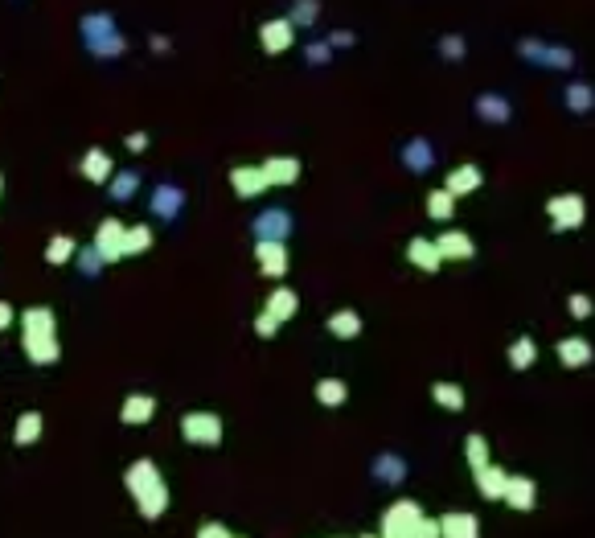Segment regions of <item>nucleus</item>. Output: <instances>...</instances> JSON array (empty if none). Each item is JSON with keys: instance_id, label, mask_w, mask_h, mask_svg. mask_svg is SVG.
<instances>
[{"instance_id": "obj_33", "label": "nucleus", "mask_w": 595, "mask_h": 538, "mask_svg": "<svg viewBox=\"0 0 595 538\" xmlns=\"http://www.w3.org/2000/svg\"><path fill=\"white\" fill-rule=\"evenodd\" d=\"M534 358H538V345H534V337H517L514 345H509V366H514V370H530Z\"/></svg>"}, {"instance_id": "obj_16", "label": "nucleus", "mask_w": 595, "mask_h": 538, "mask_svg": "<svg viewBox=\"0 0 595 538\" xmlns=\"http://www.w3.org/2000/svg\"><path fill=\"white\" fill-rule=\"evenodd\" d=\"M259 169H263L267 185H292V181L300 177V161H296V156H267Z\"/></svg>"}, {"instance_id": "obj_4", "label": "nucleus", "mask_w": 595, "mask_h": 538, "mask_svg": "<svg viewBox=\"0 0 595 538\" xmlns=\"http://www.w3.org/2000/svg\"><path fill=\"white\" fill-rule=\"evenodd\" d=\"M546 214H551V226L554 231H579L587 218V206L579 193H559V198L546 202Z\"/></svg>"}, {"instance_id": "obj_2", "label": "nucleus", "mask_w": 595, "mask_h": 538, "mask_svg": "<svg viewBox=\"0 0 595 538\" xmlns=\"http://www.w3.org/2000/svg\"><path fill=\"white\" fill-rule=\"evenodd\" d=\"M181 436L197 448H218L222 444V420L213 411H189L181 415Z\"/></svg>"}, {"instance_id": "obj_31", "label": "nucleus", "mask_w": 595, "mask_h": 538, "mask_svg": "<svg viewBox=\"0 0 595 538\" xmlns=\"http://www.w3.org/2000/svg\"><path fill=\"white\" fill-rule=\"evenodd\" d=\"M477 111L489 119V124H509V116H514V111H509V103L501 99V95H480Z\"/></svg>"}, {"instance_id": "obj_40", "label": "nucleus", "mask_w": 595, "mask_h": 538, "mask_svg": "<svg viewBox=\"0 0 595 538\" xmlns=\"http://www.w3.org/2000/svg\"><path fill=\"white\" fill-rule=\"evenodd\" d=\"M320 17V5L316 0H300V5H292V17H288V25H312V21Z\"/></svg>"}, {"instance_id": "obj_22", "label": "nucleus", "mask_w": 595, "mask_h": 538, "mask_svg": "<svg viewBox=\"0 0 595 538\" xmlns=\"http://www.w3.org/2000/svg\"><path fill=\"white\" fill-rule=\"evenodd\" d=\"M554 354H559V362H562V366H571V370L587 366V362H591V341H587V337H562Z\"/></svg>"}, {"instance_id": "obj_21", "label": "nucleus", "mask_w": 595, "mask_h": 538, "mask_svg": "<svg viewBox=\"0 0 595 538\" xmlns=\"http://www.w3.org/2000/svg\"><path fill=\"white\" fill-rule=\"evenodd\" d=\"M152 411H156V399L152 395H128L124 407H119V420L132 423V428H140V423L152 420Z\"/></svg>"}, {"instance_id": "obj_46", "label": "nucleus", "mask_w": 595, "mask_h": 538, "mask_svg": "<svg viewBox=\"0 0 595 538\" xmlns=\"http://www.w3.org/2000/svg\"><path fill=\"white\" fill-rule=\"evenodd\" d=\"M197 538H234V534L222 526V522H205V526L197 530Z\"/></svg>"}, {"instance_id": "obj_11", "label": "nucleus", "mask_w": 595, "mask_h": 538, "mask_svg": "<svg viewBox=\"0 0 595 538\" xmlns=\"http://www.w3.org/2000/svg\"><path fill=\"white\" fill-rule=\"evenodd\" d=\"M160 481H165V477H160V468L152 465V460H136V465H128V473H124V485L132 497H144L148 489H156Z\"/></svg>"}, {"instance_id": "obj_20", "label": "nucleus", "mask_w": 595, "mask_h": 538, "mask_svg": "<svg viewBox=\"0 0 595 538\" xmlns=\"http://www.w3.org/2000/svg\"><path fill=\"white\" fill-rule=\"evenodd\" d=\"M407 260L415 263V268H423V271H439V251H436V242L431 239H423V234H415V239L407 242Z\"/></svg>"}, {"instance_id": "obj_37", "label": "nucleus", "mask_w": 595, "mask_h": 538, "mask_svg": "<svg viewBox=\"0 0 595 538\" xmlns=\"http://www.w3.org/2000/svg\"><path fill=\"white\" fill-rule=\"evenodd\" d=\"M402 473H407V465H402L399 457H378L373 460V477H382V481H391V485H399Z\"/></svg>"}, {"instance_id": "obj_38", "label": "nucleus", "mask_w": 595, "mask_h": 538, "mask_svg": "<svg viewBox=\"0 0 595 538\" xmlns=\"http://www.w3.org/2000/svg\"><path fill=\"white\" fill-rule=\"evenodd\" d=\"M591 103H595L591 87H587V82H571L567 87V108L571 111H591Z\"/></svg>"}, {"instance_id": "obj_43", "label": "nucleus", "mask_w": 595, "mask_h": 538, "mask_svg": "<svg viewBox=\"0 0 595 538\" xmlns=\"http://www.w3.org/2000/svg\"><path fill=\"white\" fill-rule=\"evenodd\" d=\"M411 538H439V522L423 514V518L415 522V530H411Z\"/></svg>"}, {"instance_id": "obj_51", "label": "nucleus", "mask_w": 595, "mask_h": 538, "mask_svg": "<svg viewBox=\"0 0 595 538\" xmlns=\"http://www.w3.org/2000/svg\"><path fill=\"white\" fill-rule=\"evenodd\" d=\"M362 538H378V534H362Z\"/></svg>"}, {"instance_id": "obj_39", "label": "nucleus", "mask_w": 595, "mask_h": 538, "mask_svg": "<svg viewBox=\"0 0 595 538\" xmlns=\"http://www.w3.org/2000/svg\"><path fill=\"white\" fill-rule=\"evenodd\" d=\"M136 185H140V177H136V173H111V198H116V202L132 198Z\"/></svg>"}, {"instance_id": "obj_44", "label": "nucleus", "mask_w": 595, "mask_h": 538, "mask_svg": "<svg viewBox=\"0 0 595 538\" xmlns=\"http://www.w3.org/2000/svg\"><path fill=\"white\" fill-rule=\"evenodd\" d=\"M333 58V50H329V42H312L308 45V62L312 66H320V62H329Z\"/></svg>"}, {"instance_id": "obj_19", "label": "nucleus", "mask_w": 595, "mask_h": 538, "mask_svg": "<svg viewBox=\"0 0 595 538\" xmlns=\"http://www.w3.org/2000/svg\"><path fill=\"white\" fill-rule=\"evenodd\" d=\"M296 308H300V297H296L292 288H276V292L267 297V308H263V313L271 316V321L284 325V321H292V316H296Z\"/></svg>"}, {"instance_id": "obj_42", "label": "nucleus", "mask_w": 595, "mask_h": 538, "mask_svg": "<svg viewBox=\"0 0 595 538\" xmlns=\"http://www.w3.org/2000/svg\"><path fill=\"white\" fill-rule=\"evenodd\" d=\"M567 308H571V316H575V321H587V316H591V300H587L583 292H575V297L567 300Z\"/></svg>"}, {"instance_id": "obj_30", "label": "nucleus", "mask_w": 595, "mask_h": 538, "mask_svg": "<svg viewBox=\"0 0 595 538\" xmlns=\"http://www.w3.org/2000/svg\"><path fill=\"white\" fill-rule=\"evenodd\" d=\"M349 399V386L341 382V378H320L316 382V403L325 407H341Z\"/></svg>"}, {"instance_id": "obj_27", "label": "nucleus", "mask_w": 595, "mask_h": 538, "mask_svg": "<svg viewBox=\"0 0 595 538\" xmlns=\"http://www.w3.org/2000/svg\"><path fill=\"white\" fill-rule=\"evenodd\" d=\"M136 505H140V514H144V518H148V522H156L160 514L169 510V485L160 481L156 489H148V494H144V497H136Z\"/></svg>"}, {"instance_id": "obj_36", "label": "nucleus", "mask_w": 595, "mask_h": 538, "mask_svg": "<svg viewBox=\"0 0 595 538\" xmlns=\"http://www.w3.org/2000/svg\"><path fill=\"white\" fill-rule=\"evenodd\" d=\"M427 214L436 218V222H448V218L456 214V202L448 198L444 189H431V193H427Z\"/></svg>"}, {"instance_id": "obj_18", "label": "nucleus", "mask_w": 595, "mask_h": 538, "mask_svg": "<svg viewBox=\"0 0 595 538\" xmlns=\"http://www.w3.org/2000/svg\"><path fill=\"white\" fill-rule=\"evenodd\" d=\"M181 206H185V193H181L177 185H156V193H152V214L173 222V218L181 214Z\"/></svg>"}, {"instance_id": "obj_5", "label": "nucleus", "mask_w": 595, "mask_h": 538, "mask_svg": "<svg viewBox=\"0 0 595 538\" xmlns=\"http://www.w3.org/2000/svg\"><path fill=\"white\" fill-rule=\"evenodd\" d=\"M124 231H128V226L119 222V218H103V222H99L95 242H90V247H95V255L103 263L124 260Z\"/></svg>"}, {"instance_id": "obj_15", "label": "nucleus", "mask_w": 595, "mask_h": 538, "mask_svg": "<svg viewBox=\"0 0 595 538\" xmlns=\"http://www.w3.org/2000/svg\"><path fill=\"white\" fill-rule=\"evenodd\" d=\"M501 502H509L517 514H530L534 502H538V485L530 481V477H509L505 481V497Z\"/></svg>"}, {"instance_id": "obj_47", "label": "nucleus", "mask_w": 595, "mask_h": 538, "mask_svg": "<svg viewBox=\"0 0 595 538\" xmlns=\"http://www.w3.org/2000/svg\"><path fill=\"white\" fill-rule=\"evenodd\" d=\"M439 45H444V58H456V62L464 58V42H460V37H444Z\"/></svg>"}, {"instance_id": "obj_12", "label": "nucleus", "mask_w": 595, "mask_h": 538, "mask_svg": "<svg viewBox=\"0 0 595 538\" xmlns=\"http://www.w3.org/2000/svg\"><path fill=\"white\" fill-rule=\"evenodd\" d=\"M255 260L263 276L279 279L288 271V242H255Z\"/></svg>"}, {"instance_id": "obj_45", "label": "nucleus", "mask_w": 595, "mask_h": 538, "mask_svg": "<svg viewBox=\"0 0 595 538\" xmlns=\"http://www.w3.org/2000/svg\"><path fill=\"white\" fill-rule=\"evenodd\" d=\"M276 329H279V321H271L267 313L255 316V333H259V337H276Z\"/></svg>"}, {"instance_id": "obj_35", "label": "nucleus", "mask_w": 595, "mask_h": 538, "mask_svg": "<svg viewBox=\"0 0 595 538\" xmlns=\"http://www.w3.org/2000/svg\"><path fill=\"white\" fill-rule=\"evenodd\" d=\"M464 452H468L472 473H480V468L489 465V444H485V436H480V431H472V436L464 439Z\"/></svg>"}, {"instance_id": "obj_8", "label": "nucleus", "mask_w": 595, "mask_h": 538, "mask_svg": "<svg viewBox=\"0 0 595 538\" xmlns=\"http://www.w3.org/2000/svg\"><path fill=\"white\" fill-rule=\"evenodd\" d=\"M480 181H485V173L477 169V165H456L452 173L444 177V193L448 198H468V193H477L480 189Z\"/></svg>"}, {"instance_id": "obj_23", "label": "nucleus", "mask_w": 595, "mask_h": 538, "mask_svg": "<svg viewBox=\"0 0 595 538\" xmlns=\"http://www.w3.org/2000/svg\"><path fill=\"white\" fill-rule=\"evenodd\" d=\"M79 169H82V177H87V181H95V185L111 181V173H116V169H111V156H107L103 148H90V153L82 156V165H79Z\"/></svg>"}, {"instance_id": "obj_14", "label": "nucleus", "mask_w": 595, "mask_h": 538, "mask_svg": "<svg viewBox=\"0 0 595 538\" xmlns=\"http://www.w3.org/2000/svg\"><path fill=\"white\" fill-rule=\"evenodd\" d=\"M231 185H234V193H239V198H259L263 189H271L259 165H239V169H231Z\"/></svg>"}, {"instance_id": "obj_7", "label": "nucleus", "mask_w": 595, "mask_h": 538, "mask_svg": "<svg viewBox=\"0 0 595 538\" xmlns=\"http://www.w3.org/2000/svg\"><path fill=\"white\" fill-rule=\"evenodd\" d=\"M53 329H58V316H53V308L33 305V308H25V313H21V341L53 337Z\"/></svg>"}, {"instance_id": "obj_24", "label": "nucleus", "mask_w": 595, "mask_h": 538, "mask_svg": "<svg viewBox=\"0 0 595 538\" xmlns=\"http://www.w3.org/2000/svg\"><path fill=\"white\" fill-rule=\"evenodd\" d=\"M21 345H25V358L33 362V366H50V362L62 358L58 337H33V341H21Z\"/></svg>"}, {"instance_id": "obj_9", "label": "nucleus", "mask_w": 595, "mask_h": 538, "mask_svg": "<svg viewBox=\"0 0 595 538\" xmlns=\"http://www.w3.org/2000/svg\"><path fill=\"white\" fill-rule=\"evenodd\" d=\"M436 242V251H439V260H456V263H468L472 255H477V242L468 239L464 231H444L439 239H431Z\"/></svg>"}, {"instance_id": "obj_41", "label": "nucleus", "mask_w": 595, "mask_h": 538, "mask_svg": "<svg viewBox=\"0 0 595 538\" xmlns=\"http://www.w3.org/2000/svg\"><path fill=\"white\" fill-rule=\"evenodd\" d=\"M74 260H79V268L87 271V276H99V271H103V260H99V255H95V247L79 251V255H74Z\"/></svg>"}, {"instance_id": "obj_52", "label": "nucleus", "mask_w": 595, "mask_h": 538, "mask_svg": "<svg viewBox=\"0 0 595 538\" xmlns=\"http://www.w3.org/2000/svg\"><path fill=\"white\" fill-rule=\"evenodd\" d=\"M0 189H5V177H0Z\"/></svg>"}, {"instance_id": "obj_49", "label": "nucleus", "mask_w": 595, "mask_h": 538, "mask_svg": "<svg viewBox=\"0 0 595 538\" xmlns=\"http://www.w3.org/2000/svg\"><path fill=\"white\" fill-rule=\"evenodd\" d=\"M128 148H132V153H144V148H148V136L132 132V136H128Z\"/></svg>"}, {"instance_id": "obj_50", "label": "nucleus", "mask_w": 595, "mask_h": 538, "mask_svg": "<svg viewBox=\"0 0 595 538\" xmlns=\"http://www.w3.org/2000/svg\"><path fill=\"white\" fill-rule=\"evenodd\" d=\"M333 45H354V33H345V29H341V33H333L329 50H333Z\"/></svg>"}, {"instance_id": "obj_3", "label": "nucleus", "mask_w": 595, "mask_h": 538, "mask_svg": "<svg viewBox=\"0 0 595 538\" xmlns=\"http://www.w3.org/2000/svg\"><path fill=\"white\" fill-rule=\"evenodd\" d=\"M419 518H423L419 502L402 497V502H394L391 510L382 514V530H378V538H411V530H415V522H419Z\"/></svg>"}, {"instance_id": "obj_34", "label": "nucleus", "mask_w": 595, "mask_h": 538, "mask_svg": "<svg viewBox=\"0 0 595 538\" xmlns=\"http://www.w3.org/2000/svg\"><path fill=\"white\" fill-rule=\"evenodd\" d=\"M431 399H436L439 407H448V411H464V391L452 382H436L431 386Z\"/></svg>"}, {"instance_id": "obj_32", "label": "nucleus", "mask_w": 595, "mask_h": 538, "mask_svg": "<svg viewBox=\"0 0 595 538\" xmlns=\"http://www.w3.org/2000/svg\"><path fill=\"white\" fill-rule=\"evenodd\" d=\"M148 247H152V226H128V231H124V260H128V255H144V251H148Z\"/></svg>"}, {"instance_id": "obj_29", "label": "nucleus", "mask_w": 595, "mask_h": 538, "mask_svg": "<svg viewBox=\"0 0 595 538\" xmlns=\"http://www.w3.org/2000/svg\"><path fill=\"white\" fill-rule=\"evenodd\" d=\"M37 436H42V411H21V415H17V428H13V439H17V448H29Z\"/></svg>"}, {"instance_id": "obj_6", "label": "nucleus", "mask_w": 595, "mask_h": 538, "mask_svg": "<svg viewBox=\"0 0 595 538\" xmlns=\"http://www.w3.org/2000/svg\"><path fill=\"white\" fill-rule=\"evenodd\" d=\"M292 234V214L288 210H267L255 218V242H288Z\"/></svg>"}, {"instance_id": "obj_28", "label": "nucleus", "mask_w": 595, "mask_h": 538, "mask_svg": "<svg viewBox=\"0 0 595 538\" xmlns=\"http://www.w3.org/2000/svg\"><path fill=\"white\" fill-rule=\"evenodd\" d=\"M74 255H79V242H74L71 234H53V239L45 242V263H53V268L71 263Z\"/></svg>"}, {"instance_id": "obj_1", "label": "nucleus", "mask_w": 595, "mask_h": 538, "mask_svg": "<svg viewBox=\"0 0 595 538\" xmlns=\"http://www.w3.org/2000/svg\"><path fill=\"white\" fill-rule=\"evenodd\" d=\"M82 37H87L90 54H99V58H119L124 54V37L116 33V21L107 17V13H95V17L82 21Z\"/></svg>"}, {"instance_id": "obj_48", "label": "nucleus", "mask_w": 595, "mask_h": 538, "mask_svg": "<svg viewBox=\"0 0 595 538\" xmlns=\"http://www.w3.org/2000/svg\"><path fill=\"white\" fill-rule=\"evenodd\" d=\"M13 321H17V313H13V305H9V300H0V329H9Z\"/></svg>"}, {"instance_id": "obj_25", "label": "nucleus", "mask_w": 595, "mask_h": 538, "mask_svg": "<svg viewBox=\"0 0 595 538\" xmlns=\"http://www.w3.org/2000/svg\"><path fill=\"white\" fill-rule=\"evenodd\" d=\"M402 165H407L411 173H427L431 165H436L431 144H427V140H407V148H402Z\"/></svg>"}, {"instance_id": "obj_17", "label": "nucleus", "mask_w": 595, "mask_h": 538, "mask_svg": "<svg viewBox=\"0 0 595 538\" xmlns=\"http://www.w3.org/2000/svg\"><path fill=\"white\" fill-rule=\"evenodd\" d=\"M505 481H509V473L501 465H485L477 473V489H480V497H489V502H501V497H505Z\"/></svg>"}, {"instance_id": "obj_26", "label": "nucleus", "mask_w": 595, "mask_h": 538, "mask_svg": "<svg viewBox=\"0 0 595 538\" xmlns=\"http://www.w3.org/2000/svg\"><path fill=\"white\" fill-rule=\"evenodd\" d=\"M325 325H329V333H333V337H341V341H354L357 333H362V316H357L354 308H337V313H333Z\"/></svg>"}, {"instance_id": "obj_10", "label": "nucleus", "mask_w": 595, "mask_h": 538, "mask_svg": "<svg viewBox=\"0 0 595 538\" xmlns=\"http://www.w3.org/2000/svg\"><path fill=\"white\" fill-rule=\"evenodd\" d=\"M292 33L296 29L288 25V17L263 21V25H259V45H263L267 54H284V50H292Z\"/></svg>"}, {"instance_id": "obj_13", "label": "nucleus", "mask_w": 595, "mask_h": 538, "mask_svg": "<svg viewBox=\"0 0 595 538\" xmlns=\"http://www.w3.org/2000/svg\"><path fill=\"white\" fill-rule=\"evenodd\" d=\"M436 522H439V538H480V522L468 510H452Z\"/></svg>"}]
</instances>
